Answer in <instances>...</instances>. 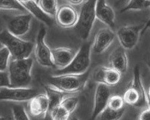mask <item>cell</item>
<instances>
[{
    "instance_id": "cell-1",
    "label": "cell",
    "mask_w": 150,
    "mask_h": 120,
    "mask_svg": "<svg viewBox=\"0 0 150 120\" xmlns=\"http://www.w3.org/2000/svg\"><path fill=\"white\" fill-rule=\"evenodd\" d=\"M33 65V60L30 57L25 59L11 58L7 70L10 80V87H28L32 80L31 70Z\"/></svg>"
},
{
    "instance_id": "cell-2",
    "label": "cell",
    "mask_w": 150,
    "mask_h": 120,
    "mask_svg": "<svg viewBox=\"0 0 150 120\" xmlns=\"http://www.w3.org/2000/svg\"><path fill=\"white\" fill-rule=\"evenodd\" d=\"M90 71L80 74L53 75L50 77L48 83L65 93H74L83 90L89 77Z\"/></svg>"
},
{
    "instance_id": "cell-3",
    "label": "cell",
    "mask_w": 150,
    "mask_h": 120,
    "mask_svg": "<svg viewBox=\"0 0 150 120\" xmlns=\"http://www.w3.org/2000/svg\"><path fill=\"white\" fill-rule=\"evenodd\" d=\"M0 40L1 44L9 50L12 58L15 59L29 58L35 48L33 43L13 35L7 29L1 31Z\"/></svg>"
},
{
    "instance_id": "cell-4",
    "label": "cell",
    "mask_w": 150,
    "mask_h": 120,
    "mask_svg": "<svg viewBox=\"0 0 150 120\" xmlns=\"http://www.w3.org/2000/svg\"><path fill=\"white\" fill-rule=\"evenodd\" d=\"M123 99L125 104L136 107H144L148 103L138 65L134 68L133 80L124 92Z\"/></svg>"
},
{
    "instance_id": "cell-5",
    "label": "cell",
    "mask_w": 150,
    "mask_h": 120,
    "mask_svg": "<svg viewBox=\"0 0 150 120\" xmlns=\"http://www.w3.org/2000/svg\"><path fill=\"white\" fill-rule=\"evenodd\" d=\"M97 0H87L81 8L79 21L74 28L79 37L86 40L93 28L96 18V5Z\"/></svg>"
},
{
    "instance_id": "cell-6",
    "label": "cell",
    "mask_w": 150,
    "mask_h": 120,
    "mask_svg": "<svg viewBox=\"0 0 150 120\" xmlns=\"http://www.w3.org/2000/svg\"><path fill=\"white\" fill-rule=\"evenodd\" d=\"M91 45L90 43L83 45L77 51L71 63L65 68L58 69L54 75L80 74L89 70L91 65Z\"/></svg>"
},
{
    "instance_id": "cell-7",
    "label": "cell",
    "mask_w": 150,
    "mask_h": 120,
    "mask_svg": "<svg viewBox=\"0 0 150 120\" xmlns=\"http://www.w3.org/2000/svg\"><path fill=\"white\" fill-rule=\"evenodd\" d=\"M38 94L37 89L28 87H1L0 99L4 102H22L31 100Z\"/></svg>"
},
{
    "instance_id": "cell-8",
    "label": "cell",
    "mask_w": 150,
    "mask_h": 120,
    "mask_svg": "<svg viewBox=\"0 0 150 120\" xmlns=\"http://www.w3.org/2000/svg\"><path fill=\"white\" fill-rule=\"evenodd\" d=\"M47 31L45 28L41 27L36 38L34 53L37 62L44 67H53L54 65L52 59L51 49L45 41Z\"/></svg>"
},
{
    "instance_id": "cell-9",
    "label": "cell",
    "mask_w": 150,
    "mask_h": 120,
    "mask_svg": "<svg viewBox=\"0 0 150 120\" xmlns=\"http://www.w3.org/2000/svg\"><path fill=\"white\" fill-rule=\"evenodd\" d=\"M144 25H130L121 27L116 32L120 45L126 50L135 47L142 33Z\"/></svg>"
},
{
    "instance_id": "cell-10",
    "label": "cell",
    "mask_w": 150,
    "mask_h": 120,
    "mask_svg": "<svg viewBox=\"0 0 150 120\" xmlns=\"http://www.w3.org/2000/svg\"><path fill=\"white\" fill-rule=\"evenodd\" d=\"M33 17L31 13L27 12L9 18L6 21L7 29L13 35L23 37L28 33Z\"/></svg>"
},
{
    "instance_id": "cell-11",
    "label": "cell",
    "mask_w": 150,
    "mask_h": 120,
    "mask_svg": "<svg viewBox=\"0 0 150 120\" xmlns=\"http://www.w3.org/2000/svg\"><path fill=\"white\" fill-rule=\"evenodd\" d=\"M110 86L98 83L96 87L94 95L93 106L92 112V118L96 119L99 115L108 106L109 98L111 96Z\"/></svg>"
},
{
    "instance_id": "cell-12",
    "label": "cell",
    "mask_w": 150,
    "mask_h": 120,
    "mask_svg": "<svg viewBox=\"0 0 150 120\" xmlns=\"http://www.w3.org/2000/svg\"><path fill=\"white\" fill-rule=\"evenodd\" d=\"M122 77V73L112 67H100L93 74V79L98 83H103L109 86L118 84Z\"/></svg>"
},
{
    "instance_id": "cell-13",
    "label": "cell",
    "mask_w": 150,
    "mask_h": 120,
    "mask_svg": "<svg viewBox=\"0 0 150 120\" xmlns=\"http://www.w3.org/2000/svg\"><path fill=\"white\" fill-rule=\"evenodd\" d=\"M115 36V33L109 27L100 29L95 35L91 46L92 53L100 54L105 51L112 45Z\"/></svg>"
},
{
    "instance_id": "cell-14",
    "label": "cell",
    "mask_w": 150,
    "mask_h": 120,
    "mask_svg": "<svg viewBox=\"0 0 150 120\" xmlns=\"http://www.w3.org/2000/svg\"><path fill=\"white\" fill-rule=\"evenodd\" d=\"M79 14L77 10L69 5L60 7L55 16L57 24L63 28L74 27L79 21Z\"/></svg>"
},
{
    "instance_id": "cell-15",
    "label": "cell",
    "mask_w": 150,
    "mask_h": 120,
    "mask_svg": "<svg viewBox=\"0 0 150 120\" xmlns=\"http://www.w3.org/2000/svg\"><path fill=\"white\" fill-rule=\"evenodd\" d=\"M77 51L69 47H58L51 49L52 59L54 67L65 68L71 63Z\"/></svg>"
},
{
    "instance_id": "cell-16",
    "label": "cell",
    "mask_w": 150,
    "mask_h": 120,
    "mask_svg": "<svg viewBox=\"0 0 150 120\" xmlns=\"http://www.w3.org/2000/svg\"><path fill=\"white\" fill-rule=\"evenodd\" d=\"M96 18L109 28L115 26V14L113 9L108 4L106 0H97L96 5Z\"/></svg>"
},
{
    "instance_id": "cell-17",
    "label": "cell",
    "mask_w": 150,
    "mask_h": 120,
    "mask_svg": "<svg viewBox=\"0 0 150 120\" xmlns=\"http://www.w3.org/2000/svg\"><path fill=\"white\" fill-rule=\"evenodd\" d=\"M29 102L28 109L31 115L36 117L47 116L49 111L50 104L46 94H38Z\"/></svg>"
},
{
    "instance_id": "cell-18",
    "label": "cell",
    "mask_w": 150,
    "mask_h": 120,
    "mask_svg": "<svg viewBox=\"0 0 150 120\" xmlns=\"http://www.w3.org/2000/svg\"><path fill=\"white\" fill-rule=\"evenodd\" d=\"M126 49L121 45L115 48L109 56L110 66L120 71L122 74L127 72L128 59Z\"/></svg>"
},
{
    "instance_id": "cell-19",
    "label": "cell",
    "mask_w": 150,
    "mask_h": 120,
    "mask_svg": "<svg viewBox=\"0 0 150 120\" xmlns=\"http://www.w3.org/2000/svg\"><path fill=\"white\" fill-rule=\"evenodd\" d=\"M23 4L25 7L28 12L48 26L50 27L54 23L53 17L47 14L40 7L36 0H32L31 1Z\"/></svg>"
},
{
    "instance_id": "cell-20",
    "label": "cell",
    "mask_w": 150,
    "mask_h": 120,
    "mask_svg": "<svg viewBox=\"0 0 150 120\" xmlns=\"http://www.w3.org/2000/svg\"><path fill=\"white\" fill-rule=\"evenodd\" d=\"M45 91L49 100V112L53 109L60 104L64 98H65V92L59 89L55 86L49 84L45 86Z\"/></svg>"
},
{
    "instance_id": "cell-21",
    "label": "cell",
    "mask_w": 150,
    "mask_h": 120,
    "mask_svg": "<svg viewBox=\"0 0 150 120\" xmlns=\"http://www.w3.org/2000/svg\"><path fill=\"white\" fill-rule=\"evenodd\" d=\"M0 8L2 10H13L22 13H27L28 11L19 0H1Z\"/></svg>"
},
{
    "instance_id": "cell-22",
    "label": "cell",
    "mask_w": 150,
    "mask_h": 120,
    "mask_svg": "<svg viewBox=\"0 0 150 120\" xmlns=\"http://www.w3.org/2000/svg\"><path fill=\"white\" fill-rule=\"evenodd\" d=\"M38 4L47 14L52 17L56 16L59 9L57 0H39Z\"/></svg>"
},
{
    "instance_id": "cell-23",
    "label": "cell",
    "mask_w": 150,
    "mask_h": 120,
    "mask_svg": "<svg viewBox=\"0 0 150 120\" xmlns=\"http://www.w3.org/2000/svg\"><path fill=\"white\" fill-rule=\"evenodd\" d=\"M71 114L70 112L61 104L48 114L53 120H67L68 119Z\"/></svg>"
},
{
    "instance_id": "cell-24",
    "label": "cell",
    "mask_w": 150,
    "mask_h": 120,
    "mask_svg": "<svg viewBox=\"0 0 150 120\" xmlns=\"http://www.w3.org/2000/svg\"><path fill=\"white\" fill-rule=\"evenodd\" d=\"M125 112V109L121 111H115L106 107L99 115L97 118L106 120H117L122 118Z\"/></svg>"
},
{
    "instance_id": "cell-25",
    "label": "cell",
    "mask_w": 150,
    "mask_h": 120,
    "mask_svg": "<svg viewBox=\"0 0 150 120\" xmlns=\"http://www.w3.org/2000/svg\"><path fill=\"white\" fill-rule=\"evenodd\" d=\"M148 0H129L127 4L121 10L124 13L130 10H141L148 7Z\"/></svg>"
},
{
    "instance_id": "cell-26",
    "label": "cell",
    "mask_w": 150,
    "mask_h": 120,
    "mask_svg": "<svg viewBox=\"0 0 150 120\" xmlns=\"http://www.w3.org/2000/svg\"><path fill=\"white\" fill-rule=\"evenodd\" d=\"M125 104L123 97L119 95H111L109 98L107 107L112 110L121 111L125 109Z\"/></svg>"
},
{
    "instance_id": "cell-27",
    "label": "cell",
    "mask_w": 150,
    "mask_h": 120,
    "mask_svg": "<svg viewBox=\"0 0 150 120\" xmlns=\"http://www.w3.org/2000/svg\"><path fill=\"white\" fill-rule=\"evenodd\" d=\"M11 53L9 50L4 45L1 47L0 50V71H7Z\"/></svg>"
},
{
    "instance_id": "cell-28",
    "label": "cell",
    "mask_w": 150,
    "mask_h": 120,
    "mask_svg": "<svg viewBox=\"0 0 150 120\" xmlns=\"http://www.w3.org/2000/svg\"><path fill=\"white\" fill-rule=\"evenodd\" d=\"M79 98L76 96H71L65 97L62 103H60L63 106L65 107L67 109H68L71 114H72L79 104Z\"/></svg>"
},
{
    "instance_id": "cell-29",
    "label": "cell",
    "mask_w": 150,
    "mask_h": 120,
    "mask_svg": "<svg viewBox=\"0 0 150 120\" xmlns=\"http://www.w3.org/2000/svg\"><path fill=\"white\" fill-rule=\"evenodd\" d=\"M12 115L13 119L16 120H27L30 118L24 109L21 105H15L12 107Z\"/></svg>"
},
{
    "instance_id": "cell-30",
    "label": "cell",
    "mask_w": 150,
    "mask_h": 120,
    "mask_svg": "<svg viewBox=\"0 0 150 120\" xmlns=\"http://www.w3.org/2000/svg\"><path fill=\"white\" fill-rule=\"evenodd\" d=\"M0 85L1 87H10V80L8 71H0Z\"/></svg>"
},
{
    "instance_id": "cell-31",
    "label": "cell",
    "mask_w": 150,
    "mask_h": 120,
    "mask_svg": "<svg viewBox=\"0 0 150 120\" xmlns=\"http://www.w3.org/2000/svg\"><path fill=\"white\" fill-rule=\"evenodd\" d=\"M138 119L140 120H150V107L143 111L140 115H139Z\"/></svg>"
},
{
    "instance_id": "cell-32",
    "label": "cell",
    "mask_w": 150,
    "mask_h": 120,
    "mask_svg": "<svg viewBox=\"0 0 150 120\" xmlns=\"http://www.w3.org/2000/svg\"><path fill=\"white\" fill-rule=\"evenodd\" d=\"M68 1L71 4L74 6H79L84 3V0H68Z\"/></svg>"
},
{
    "instance_id": "cell-33",
    "label": "cell",
    "mask_w": 150,
    "mask_h": 120,
    "mask_svg": "<svg viewBox=\"0 0 150 120\" xmlns=\"http://www.w3.org/2000/svg\"><path fill=\"white\" fill-rule=\"evenodd\" d=\"M147 5H148V7H150V0H148V3H147ZM150 26V18L149 19H148V21H147V23L146 24L145 26H144V27L142 30V34H143L147 30L148 28H149V27Z\"/></svg>"
},
{
    "instance_id": "cell-34",
    "label": "cell",
    "mask_w": 150,
    "mask_h": 120,
    "mask_svg": "<svg viewBox=\"0 0 150 120\" xmlns=\"http://www.w3.org/2000/svg\"><path fill=\"white\" fill-rule=\"evenodd\" d=\"M19 1L22 4H24V3H28L29 1H32V0H19Z\"/></svg>"
},
{
    "instance_id": "cell-35",
    "label": "cell",
    "mask_w": 150,
    "mask_h": 120,
    "mask_svg": "<svg viewBox=\"0 0 150 120\" xmlns=\"http://www.w3.org/2000/svg\"><path fill=\"white\" fill-rule=\"evenodd\" d=\"M125 1H126V0H118V1H117V4H122V3H124Z\"/></svg>"
},
{
    "instance_id": "cell-36",
    "label": "cell",
    "mask_w": 150,
    "mask_h": 120,
    "mask_svg": "<svg viewBox=\"0 0 150 120\" xmlns=\"http://www.w3.org/2000/svg\"><path fill=\"white\" fill-rule=\"evenodd\" d=\"M148 99L150 100V86L148 89Z\"/></svg>"
},
{
    "instance_id": "cell-37",
    "label": "cell",
    "mask_w": 150,
    "mask_h": 120,
    "mask_svg": "<svg viewBox=\"0 0 150 120\" xmlns=\"http://www.w3.org/2000/svg\"><path fill=\"white\" fill-rule=\"evenodd\" d=\"M148 67H149V68L150 69V62L148 63Z\"/></svg>"
},
{
    "instance_id": "cell-38",
    "label": "cell",
    "mask_w": 150,
    "mask_h": 120,
    "mask_svg": "<svg viewBox=\"0 0 150 120\" xmlns=\"http://www.w3.org/2000/svg\"><path fill=\"white\" fill-rule=\"evenodd\" d=\"M148 104H149V106L150 107V100H149V101H148Z\"/></svg>"
},
{
    "instance_id": "cell-39",
    "label": "cell",
    "mask_w": 150,
    "mask_h": 120,
    "mask_svg": "<svg viewBox=\"0 0 150 120\" xmlns=\"http://www.w3.org/2000/svg\"><path fill=\"white\" fill-rule=\"evenodd\" d=\"M36 1H37V3H38V1H39V0H36Z\"/></svg>"
},
{
    "instance_id": "cell-40",
    "label": "cell",
    "mask_w": 150,
    "mask_h": 120,
    "mask_svg": "<svg viewBox=\"0 0 150 120\" xmlns=\"http://www.w3.org/2000/svg\"><path fill=\"white\" fill-rule=\"evenodd\" d=\"M149 28H150V26H149Z\"/></svg>"
}]
</instances>
